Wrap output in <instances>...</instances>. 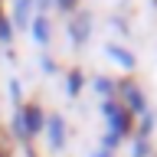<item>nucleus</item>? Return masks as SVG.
<instances>
[{"mask_svg": "<svg viewBox=\"0 0 157 157\" xmlns=\"http://www.w3.org/2000/svg\"><path fill=\"white\" fill-rule=\"evenodd\" d=\"M95 92L98 95H111L115 92V78H95Z\"/></svg>", "mask_w": 157, "mask_h": 157, "instance_id": "9b49d317", "label": "nucleus"}, {"mask_svg": "<svg viewBox=\"0 0 157 157\" xmlns=\"http://www.w3.org/2000/svg\"><path fill=\"white\" fill-rule=\"evenodd\" d=\"M46 131H49V144L56 151H62L66 147V121H62V115H46Z\"/></svg>", "mask_w": 157, "mask_h": 157, "instance_id": "20e7f679", "label": "nucleus"}, {"mask_svg": "<svg viewBox=\"0 0 157 157\" xmlns=\"http://www.w3.org/2000/svg\"><path fill=\"white\" fill-rule=\"evenodd\" d=\"M82 85H85L82 72H72V75H69V95H78V92H82Z\"/></svg>", "mask_w": 157, "mask_h": 157, "instance_id": "9d476101", "label": "nucleus"}, {"mask_svg": "<svg viewBox=\"0 0 157 157\" xmlns=\"http://www.w3.org/2000/svg\"><path fill=\"white\" fill-rule=\"evenodd\" d=\"M75 3H78V0H56L59 10H75Z\"/></svg>", "mask_w": 157, "mask_h": 157, "instance_id": "f8f14e48", "label": "nucleus"}, {"mask_svg": "<svg viewBox=\"0 0 157 157\" xmlns=\"http://www.w3.org/2000/svg\"><path fill=\"white\" fill-rule=\"evenodd\" d=\"M0 157H3V154H0Z\"/></svg>", "mask_w": 157, "mask_h": 157, "instance_id": "4468645a", "label": "nucleus"}, {"mask_svg": "<svg viewBox=\"0 0 157 157\" xmlns=\"http://www.w3.org/2000/svg\"><path fill=\"white\" fill-rule=\"evenodd\" d=\"M95 157H111V151H108V147H98V151H95Z\"/></svg>", "mask_w": 157, "mask_h": 157, "instance_id": "ddd939ff", "label": "nucleus"}, {"mask_svg": "<svg viewBox=\"0 0 157 157\" xmlns=\"http://www.w3.org/2000/svg\"><path fill=\"white\" fill-rule=\"evenodd\" d=\"M29 36H33V43H39V46L49 43V20L43 17V13L29 20Z\"/></svg>", "mask_w": 157, "mask_h": 157, "instance_id": "39448f33", "label": "nucleus"}, {"mask_svg": "<svg viewBox=\"0 0 157 157\" xmlns=\"http://www.w3.org/2000/svg\"><path fill=\"white\" fill-rule=\"evenodd\" d=\"M121 92H124V98H128L124 111H128L131 118H134V115H147V98H144V92H141L137 85L124 82V85H121Z\"/></svg>", "mask_w": 157, "mask_h": 157, "instance_id": "7ed1b4c3", "label": "nucleus"}, {"mask_svg": "<svg viewBox=\"0 0 157 157\" xmlns=\"http://www.w3.org/2000/svg\"><path fill=\"white\" fill-rule=\"evenodd\" d=\"M101 115H105V121L111 124V131H108V137L101 141V147H118L121 141L128 137V131H131V115L124 111V105H118L115 98H105L101 101Z\"/></svg>", "mask_w": 157, "mask_h": 157, "instance_id": "f257e3e1", "label": "nucleus"}, {"mask_svg": "<svg viewBox=\"0 0 157 157\" xmlns=\"http://www.w3.org/2000/svg\"><path fill=\"white\" fill-rule=\"evenodd\" d=\"M29 13H33V0H13V23L20 29H29Z\"/></svg>", "mask_w": 157, "mask_h": 157, "instance_id": "423d86ee", "label": "nucleus"}, {"mask_svg": "<svg viewBox=\"0 0 157 157\" xmlns=\"http://www.w3.org/2000/svg\"><path fill=\"white\" fill-rule=\"evenodd\" d=\"M17 115H20V121H23V131H26V137L43 134V131H46V115H43V108H39V105H23Z\"/></svg>", "mask_w": 157, "mask_h": 157, "instance_id": "f03ea898", "label": "nucleus"}, {"mask_svg": "<svg viewBox=\"0 0 157 157\" xmlns=\"http://www.w3.org/2000/svg\"><path fill=\"white\" fill-rule=\"evenodd\" d=\"M108 52H111V56H115V59H118V62H121V66H124V69H134V56H131L128 49L115 46V43H108Z\"/></svg>", "mask_w": 157, "mask_h": 157, "instance_id": "0eeeda50", "label": "nucleus"}, {"mask_svg": "<svg viewBox=\"0 0 157 157\" xmlns=\"http://www.w3.org/2000/svg\"><path fill=\"white\" fill-rule=\"evenodd\" d=\"M154 121H157V118L147 111V115L141 118V128H137V134H134V137H151V128H154Z\"/></svg>", "mask_w": 157, "mask_h": 157, "instance_id": "1a4fd4ad", "label": "nucleus"}, {"mask_svg": "<svg viewBox=\"0 0 157 157\" xmlns=\"http://www.w3.org/2000/svg\"><path fill=\"white\" fill-rule=\"evenodd\" d=\"M151 154V137H134L131 144V157H147Z\"/></svg>", "mask_w": 157, "mask_h": 157, "instance_id": "6e6552de", "label": "nucleus"}]
</instances>
